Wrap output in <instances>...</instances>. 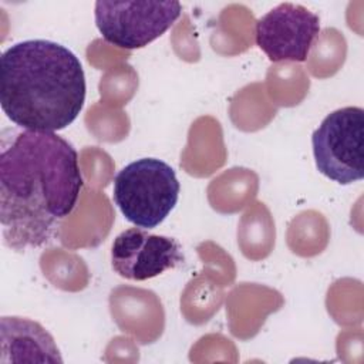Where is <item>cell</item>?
Returning <instances> with one entry per match:
<instances>
[{
    "mask_svg": "<svg viewBox=\"0 0 364 364\" xmlns=\"http://www.w3.org/2000/svg\"><path fill=\"white\" fill-rule=\"evenodd\" d=\"M318 33L320 17L296 3L276 6L255 26L256 46L273 63L306 61Z\"/></svg>",
    "mask_w": 364,
    "mask_h": 364,
    "instance_id": "cell-6",
    "label": "cell"
},
{
    "mask_svg": "<svg viewBox=\"0 0 364 364\" xmlns=\"http://www.w3.org/2000/svg\"><path fill=\"white\" fill-rule=\"evenodd\" d=\"M85 91L78 57L60 43L23 40L0 57V105L23 129L55 132L67 128L81 112Z\"/></svg>",
    "mask_w": 364,
    "mask_h": 364,
    "instance_id": "cell-2",
    "label": "cell"
},
{
    "mask_svg": "<svg viewBox=\"0 0 364 364\" xmlns=\"http://www.w3.org/2000/svg\"><path fill=\"white\" fill-rule=\"evenodd\" d=\"M82 173L73 144L55 132H16L1 138L0 223L16 252L47 245L74 210Z\"/></svg>",
    "mask_w": 364,
    "mask_h": 364,
    "instance_id": "cell-1",
    "label": "cell"
},
{
    "mask_svg": "<svg viewBox=\"0 0 364 364\" xmlns=\"http://www.w3.org/2000/svg\"><path fill=\"white\" fill-rule=\"evenodd\" d=\"M181 245L169 236L154 235L141 228L122 230L111 246V264L128 280H148L183 263Z\"/></svg>",
    "mask_w": 364,
    "mask_h": 364,
    "instance_id": "cell-7",
    "label": "cell"
},
{
    "mask_svg": "<svg viewBox=\"0 0 364 364\" xmlns=\"http://www.w3.org/2000/svg\"><path fill=\"white\" fill-rule=\"evenodd\" d=\"M316 168L326 178L350 185L364 178V109L330 112L311 135Z\"/></svg>",
    "mask_w": 364,
    "mask_h": 364,
    "instance_id": "cell-4",
    "label": "cell"
},
{
    "mask_svg": "<svg viewBox=\"0 0 364 364\" xmlns=\"http://www.w3.org/2000/svg\"><path fill=\"white\" fill-rule=\"evenodd\" d=\"M179 192L181 183L169 164L141 158L118 171L112 199L128 222L141 229H154L173 210Z\"/></svg>",
    "mask_w": 364,
    "mask_h": 364,
    "instance_id": "cell-3",
    "label": "cell"
},
{
    "mask_svg": "<svg viewBox=\"0 0 364 364\" xmlns=\"http://www.w3.org/2000/svg\"><path fill=\"white\" fill-rule=\"evenodd\" d=\"M178 1L98 0L94 18L102 38L119 48H142L161 37L179 18Z\"/></svg>",
    "mask_w": 364,
    "mask_h": 364,
    "instance_id": "cell-5",
    "label": "cell"
},
{
    "mask_svg": "<svg viewBox=\"0 0 364 364\" xmlns=\"http://www.w3.org/2000/svg\"><path fill=\"white\" fill-rule=\"evenodd\" d=\"M1 351L11 361L63 363L51 334L37 321L24 317H1Z\"/></svg>",
    "mask_w": 364,
    "mask_h": 364,
    "instance_id": "cell-8",
    "label": "cell"
}]
</instances>
